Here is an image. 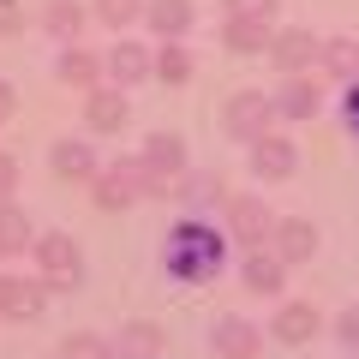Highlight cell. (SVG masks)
I'll return each instance as SVG.
<instances>
[{
	"label": "cell",
	"instance_id": "obj_1",
	"mask_svg": "<svg viewBox=\"0 0 359 359\" xmlns=\"http://www.w3.org/2000/svg\"><path fill=\"white\" fill-rule=\"evenodd\" d=\"M222 257H228V245H222V233L210 228V222H198V216H186L174 233H168V252H162V269L174 276V282H186V287H198V282H210L222 269Z\"/></svg>",
	"mask_w": 359,
	"mask_h": 359
},
{
	"label": "cell",
	"instance_id": "obj_2",
	"mask_svg": "<svg viewBox=\"0 0 359 359\" xmlns=\"http://www.w3.org/2000/svg\"><path fill=\"white\" fill-rule=\"evenodd\" d=\"M144 192H156L144 162H114V168H96V210H132Z\"/></svg>",
	"mask_w": 359,
	"mask_h": 359
},
{
	"label": "cell",
	"instance_id": "obj_3",
	"mask_svg": "<svg viewBox=\"0 0 359 359\" xmlns=\"http://www.w3.org/2000/svg\"><path fill=\"white\" fill-rule=\"evenodd\" d=\"M30 252H36L42 282H54V287H78V276H84V252H78L72 233H42Z\"/></svg>",
	"mask_w": 359,
	"mask_h": 359
},
{
	"label": "cell",
	"instance_id": "obj_4",
	"mask_svg": "<svg viewBox=\"0 0 359 359\" xmlns=\"http://www.w3.org/2000/svg\"><path fill=\"white\" fill-rule=\"evenodd\" d=\"M269 120H276V96H264V90H240V96L228 102V114H222V126H228L240 144H257L269 132Z\"/></svg>",
	"mask_w": 359,
	"mask_h": 359
},
{
	"label": "cell",
	"instance_id": "obj_5",
	"mask_svg": "<svg viewBox=\"0 0 359 359\" xmlns=\"http://www.w3.org/2000/svg\"><path fill=\"white\" fill-rule=\"evenodd\" d=\"M144 174H150V186L156 192H168V186H174L180 174H186V144L174 138V132H150V138H144Z\"/></svg>",
	"mask_w": 359,
	"mask_h": 359
},
{
	"label": "cell",
	"instance_id": "obj_6",
	"mask_svg": "<svg viewBox=\"0 0 359 359\" xmlns=\"http://www.w3.org/2000/svg\"><path fill=\"white\" fill-rule=\"evenodd\" d=\"M269 335H276L282 347H306V341H318V335H323V318H318L311 299H282V311L269 318Z\"/></svg>",
	"mask_w": 359,
	"mask_h": 359
},
{
	"label": "cell",
	"instance_id": "obj_7",
	"mask_svg": "<svg viewBox=\"0 0 359 359\" xmlns=\"http://www.w3.org/2000/svg\"><path fill=\"white\" fill-rule=\"evenodd\" d=\"M210 347H216V359H257V347H264V330H257L252 318H216V330H210Z\"/></svg>",
	"mask_w": 359,
	"mask_h": 359
},
{
	"label": "cell",
	"instance_id": "obj_8",
	"mask_svg": "<svg viewBox=\"0 0 359 359\" xmlns=\"http://www.w3.org/2000/svg\"><path fill=\"white\" fill-rule=\"evenodd\" d=\"M276 216L264 210V198H228V240L240 245H269Z\"/></svg>",
	"mask_w": 359,
	"mask_h": 359
},
{
	"label": "cell",
	"instance_id": "obj_9",
	"mask_svg": "<svg viewBox=\"0 0 359 359\" xmlns=\"http://www.w3.org/2000/svg\"><path fill=\"white\" fill-rule=\"evenodd\" d=\"M318 48H323V42L311 36L306 25H287V30H276V36H269V60L282 66L287 78H294V72H306V66L318 60Z\"/></svg>",
	"mask_w": 359,
	"mask_h": 359
},
{
	"label": "cell",
	"instance_id": "obj_10",
	"mask_svg": "<svg viewBox=\"0 0 359 359\" xmlns=\"http://www.w3.org/2000/svg\"><path fill=\"white\" fill-rule=\"evenodd\" d=\"M299 168V144L282 138V132H264V138L252 144V174L257 180H287Z\"/></svg>",
	"mask_w": 359,
	"mask_h": 359
},
{
	"label": "cell",
	"instance_id": "obj_11",
	"mask_svg": "<svg viewBox=\"0 0 359 359\" xmlns=\"http://www.w3.org/2000/svg\"><path fill=\"white\" fill-rule=\"evenodd\" d=\"M102 72L114 78L120 90H132V84H144V78L156 72V54L144 48V42H126V36H120L114 48H108V60H102Z\"/></svg>",
	"mask_w": 359,
	"mask_h": 359
},
{
	"label": "cell",
	"instance_id": "obj_12",
	"mask_svg": "<svg viewBox=\"0 0 359 359\" xmlns=\"http://www.w3.org/2000/svg\"><path fill=\"white\" fill-rule=\"evenodd\" d=\"M269 252L282 257V264H311V252H318V228H311L306 216H287L269 228Z\"/></svg>",
	"mask_w": 359,
	"mask_h": 359
},
{
	"label": "cell",
	"instance_id": "obj_13",
	"mask_svg": "<svg viewBox=\"0 0 359 359\" xmlns=\"http://www.w3.org/2000/svg\"><path fill=\"white\" fill-rule=\"evenodd\" d=\"M126 90L120 84H96V90H84V120H90V132H120L126 126Z\"/></svg>",
	"mask_w": 359,
	"mask_h": 359
},
{
	"label": "cell",
	"instance_id": "obj_14",
	"mask_svg": "<svg viewBox=\"0 0 359 359\" xmlns=\"http://www.w3.org/2000/svg\"><path fill=\"white\" fill-rule=\"evenodd\" d=\"M318 108H323V90H318V78H306V72H294L276 90V120H318Z\"/></svg>",
	"mask_w": 359,
	"mask_h": 359
},
{
	"label": "cell",
	"instance_id": "obj_15",
	"mask_svg": "<svg viewBox=\"0 0 359 359\" xmlns=\"http://www.w3.org/2000/svg\"><path fill=\"white\" fill-rule=\"evenodd\" d=\"M282 276H287V264L269 245H245V257H240V282L252 287V294H282Z\"/></svg>",
	"mask_w": 359,
	"mask_h": 359
},
{
	"label": "cell",
	"instance_id": "obj_16",
	"mask_svg": "<svg viewBox=\"0 0 359 359\" xmlns=\"http://www.w3.org/2000/svg\"><path fill=\"white\" fill-rule=\"evenodd\" d=\"M222 174H210V168H192V174H180L174 180V198L186 204V216H204V210H216L222 204Z\"/></svg>",
	"mask_w": 359,
	"mask_h": 359
},
{
	"label": "cell",
	"instance_id": "obj_17",
	"mask_svg": "<svg viewBox=\"0 0 359 359\" xmlns=\"http://www.w3.org/2000/svg\"><path fill=\"white\" fill-rule=\"evenodd\" d=\"M162 347H168V335L156 330L150 318H132L126 330L114 335V359H162Z\"/></svg>",
	"mask_w": 359,
	"mask_h": 359
},
{
	"label": "cell",
	"instance_id": "obj_18",
	"mask_svg": "<svg viewBox=\"0 0 359 359\" xmlns=\"http://www.w3.org/2000/svg\"><path fill=\"white\" fill-rule=\"evenodd\" d=\"M144 18H150V30L162 42H180L186 30H192V0H144Z\"/></svg>",
	"mask_w": 359,
	"mask_h": 359
},
{
	"label": "cell",
	"instance_id": "obj_19",
	"mask_svg": "<svg viewBox=\"0 0 359 359\" xmlns=\"http://www.w3.org/2000/svg\"><path fill=\"white\" fill-rule=\"evenodd\" d=\"M48 168L60 180H96V150H90V144H78V138H60L48 150Z\"/></svg>",
	"mask_w": 359,
	"mask_h": 359
},
{
	"label": "cell",
	"instance_id": "obj_20",
	"mask_svg": "<svg viewBox=\"0 0 359 359\" xmlns=\"http://www.w3.org/2000/svg\"><path fill=\"white\" fill-rule=\"evenodd\" d=\"M36 311H42V282L0 276V318H36Z\"/></svg>",
	"mask_w": 359,
	"mask_h": 359
},
{
	"label": "cell",
	"instance_id": "obj_21",
	"mask_svg": "<svg viewBox=\"0 0 359 359\" xmlns=\"http://www.w3.org/2000/svg\"><path fill=\"white\" fill-rule=\"evenodd\" d=\"M269 18H228V30H222V42H228L233 54H269Z\"/></svg>",
	"mask_w": 359,
	"mask_h": 359
},
{
	"label": "cell",
	"instance_id": "obj_22",
	"mask_svg": "<svg viewBox=\"0 0 359 359\" xmlns=\"http://www.w3.org/2000/svg\"><path fill=\"white\" fill-rule=\"evenodd\" d=\"M25 245H36V233H30V216L13 204V198H0V257H18Z\"/></svg>",
	"mask_w": 359,
	"mask_h": 359
},
{
	"label": "cell",
	"instance_id": "obj_23",
	"mask_svg": "<svg viewBox=\"0 0 359 359\" xmlns=\"http://www.w3.org/2000/svg\"><path fill=\"white\" fill-rule=\"evenodd\" d=\"M318 60H323V72H330V78H347V84H353V78H359V42L353 36H330L318 48Z\"/></svg>",
	"mask_w": 359,
	"mask_h": 359
},
{
	"label": "cell",
	"instance_id": "obj_24",
	"mask_svg": "<svg viewBox=\"0 0 359 359\" xmlns=\"http://www.w3.org/2000/svg\"><path fill=\"white\" fill-rule=\"evenodd\" d=\"M54 72H60V84H78V90H96V72H102V66L90 60V54L78 48V42H66V48H60V60H54Z\"/></svg>",
	"mask_w": 359,
	"mask_h": 359
},
{
	"label": "cell",
	"instance_id": "obj_25",
	"mask_svg": "<svg viewBox=\"0 0 359 359\" xmlns=\"http://www.w3.org/2000/svg\"><path fill=\"white\" fill-rule=\"evenodd\" d=\"M42 25H48V36H54V42H78V30H84V13H78L72 0H48Z\"/></svg>",
	"mask_w": 359,
	"mask_h": 359
},
{
	"label": "cell",
	"instance_id": "obj_26",
	"mask_svg": "<svg viewBox=\"0 0 359 359\" xmlns=\"http://www.w3.org/2000/svg\"><path fill=\"white\" fill-rule=\"evenodd\" d=\"M60 359H114V341L96 335V330H72L60 341Z\"/></svg>",
	"mask_w": 359,
	"mask_h": 359
},
{
	"label": "cell",
	"instance_id": "obj_27",
	"mask_svg": "<svg viewBox=\"0 0 359 359\" xmlns=\"http://www.w3.org/2000/svg\"><path fill=\"white\" fill-rule=\"evenodd\" d=\"M156 78H162V84H186V78H192V54L180 48V42H162V48H156Z\"/></svg>",
	"mask_w": 359,
	"mask_h": 359
},
{
	"label": "cell",
	"instance_id": "obj_28",
	"mask_svg": "<svg viewBox=\"0 0 359 359\" xmlns=\"http://www.w3.org/2000/svg\"><path fill=\"white\" fill-rule=\"evenodd\" d=\"M96 13H102V25L126 30V25H138V18H144V0H96Z\"/></svg>",
	"mask_w": 359,
	"mask_h": 359
},
{
	"label": "cell",
	"instance_id": "obj_29",
	"mask_svg": "<svg viewBox=\"0 0 359 359\" xmlns=\"http://www.w3.org/2000/svg\"><path fill=\"white\" fill-rule=\"evenodd\" d=\"M335 341H341L347 353H359V306H347L341 318H335Z\"/></svg>",
	"mask_w": 359,
	"mask_h": 359
},
{
	"label": "cell",
	"instance_id": "obj_30",
	"mask_svg": "<svg viewBox=\"0 0 359 359\" xmlns=\"http://www.w3.org/2000/svg\"><path fill=\"white\" fill-rule=\"evenodd\" d=\"M228 18H276V0H228Z\"/></svg>",
	"mask_w": 359,
	"mask_h": 359
},
{
	"label": "cell",
	"instance_id": "obj_31",
	"mask_svg": "<svg viewBox=\"0 0 359 359\" xmlns=\"http://www.w3.org/2000/svg\"><path fill=\"white\" fill-rule=\"evenodd\" d=\"M13 192H18V156L0 150V198H13Z\"/></svg>",
	"mask_w": 359,
	"mask_h": 359
},
{
	"label": "cell",
	"instance_id": "obj_32",
	"mask_svg": "<svg viewBox=\"0 0 359 359\" xmlns=\"http://www.w3.org/2000/svg\"><path fill=\"white\" fill-rule=\"evenodd\" d=\"M341 114H347V132L359 138V78L347 84V96H341Z\"/></svg>",
	"mask_w": 359,
	"mask_h": 359
},
{
	"label": "cell",
	"instance_id": "obj_33",
	"mask_svg": "<svg viewBox=\"0 0 359 359\" xmlns=\"http://www.w3.org/2000/svg\"><path fill=\"white\" fill-rule=\"evenodd\" d=\"M25 25V6H18V0H0V30H18Z\"/></svg>",
	"mask_w": 359,
	"mask_h": 359
},
{
	"label": "cell",
	"instance_id": "obj_34",
	"mask_svg": "<svg viewBox=\"0 0 359 359\" xmlns=\"http://www.w3.org/2000/svg\"><path fill=\"white\" fill-rule=\"evenodd\" d=\"M18 114V96H13V84H6V78H0V126H6V120Z\"/></svg>",
	"mask_w": 359,
	"mask_h": 359
},
{
	"label": "cell",
	"instance_id": "obj_35",
	"mask_svg": "<svg viewBox=\"0 0 359 359\" xmlns=\"http://www.w3.org/2000/svg\"><path fill=\"white\" fill-rule=\"evenodd\" d=\"M353 359H359V353H353Z\"/></svg>",
	"mask_w": 359,
	"mask_h": 359
}]
</instances>
